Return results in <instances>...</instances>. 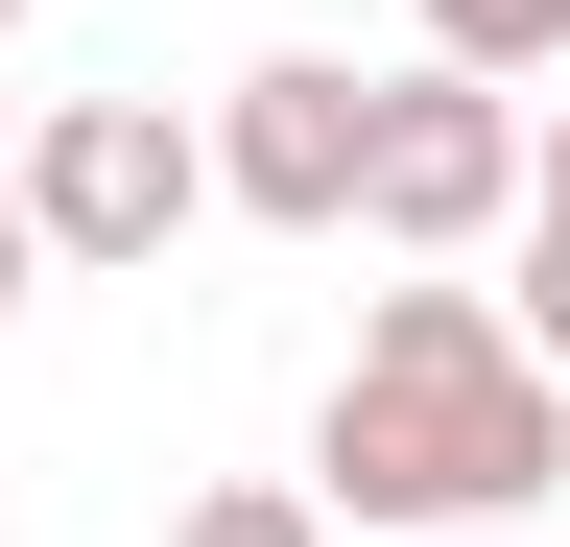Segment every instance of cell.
I'll return each mask as SVG.
<instances>
[{
    "label": "cell",
    "instance_id": "obj_10",
    "mask_svg": "<svg viewBox=\"0 0 570 547\" xmlns=\"http://www.w3.org/2000/svg\"><path fill=\"white\" fill-rule=\"evenodd\" d=\"M428 547H547V524H428Z\"/></svg>",
    "mask_w": 570,
    "mask_h": 547
},
{
    "label": "cell",
    "instance_id": "obj_1",
    "mask_svg": "<svg viewBox=\"0 0 570 547\" xmlns=\"http://www.w3.org/2000/svg\"><path fill=\"white\" fill-rule=\"evenodd\" d=\"M309 476H333L381 547H428V524H547L570 381L499 333V286H381L356 358H333V404H309Z\"/></svg>",
    "mask_w": 570,
    "mask_h": 547
},
{
    "label": "cell",
    "instance_id": "obj_6",
    "mask_svg": "<svg viewBox=\"0 0 570 547\" xmlns=\"http://www.w3.org/2000/svg\"><path fill=\"white\" fill-rule=\"evenodd\" d=\"M167 547H333V500H309V476H214Z\"/></svg>",
    "mask_w": 570,
    "mask_h": 547
},
{
    "label": "cell",
    "instance_id": "obj_8",
    "mask_svg": "<svg viewBox=\"0 0 570 547\" xmlns=\"http://www.w3.org/2000/svg\"><path fill=\"white\" fill-rule=\"evenodd\" d=\"M24 286H48V238H24V191H0V333H24Z\"/></svg>",
    "mask_w": 570,
    "mask_h": 547
},
{
    "label": "cell",
    "instance_id": "obj_3",
    "mask_svg": "<svg viewBox=\"0 0 570 547\" xmlns=\"http://www.w3.org/2000/svg\"><path fill=\"white\" fill-rule=\"evenodd\" d=\"M0 191H24V238H48V262H167V238L214 215V167H190V119H167V96H48V144L0 167Z\"/></svg>",
    "mask_w": 570,
    "mask_h": 547
},
{
    "label": "cell",
    "instance_id": "obj_7",
    "mask_svg": "<svg viewBox=\"0 0 570 547\" xmlns=\"http://www.w3.org/2000/svg\"><path fill=\"white\" fill-rule=\"evenodd\" d=\"M499 333H523V358H547V381H570V238H547V262H523V310H499Z\"/></svg>",
    "mask_w": 570,
    "mask_h": 547
},
{
    "label": "cell",
    "instance_id": "obj_2",
    "mask_svg": "<svg viewBox=\"0 0 570 547\" xmlns=\"http://www.w3.org/2000/svg\"><path fill=\"white\" fill-rule=\"evenodd\" d=\"M499 215H523V96H499V72H381V96H356V215L333 238L475 262Z\"/></svg>",
    "mask_w": 570,
    "mask_h": 547
},
{
    "label": "cell",
    "instance_id": "obj_4",
    "mask_svg": "<svg viewBox=\"0 0 570 547\" xmlns=\"http://www.w3.org/2000/svg\"><path fill=\"white\" fill-rule=\"evenodd\" d=\"M356 96H381L356 48H262V72L190 119L214 215H262V238H333V215H356Z\"/></svg>",
    "mask_w": 570,
    "mask_h": 547
},
{
    "label": "cell",
    "instance_id": "obj_9",
    "mask_svg": "<svg viewBox=\"0 0 570 547\" xmlns=\"http://www.w3.org/2000/svg\"><path fill=\"white\" fill-rule=\"evenodd\" d=\"M523 191H547V238H570V96H547V144H523Z\"/></svg>",
    "mask_w": 570,
    "mask_h": 547
},
{
    "label": "cell",
    "instance_id": "obj_5",
    "mask_svg": "<svg viewBox=\"0 0 570 547\" xmlns=\"http://www.w3.org/2000/svg\"><path fill=\"white\" fill-rule=\"evenodd\" d=\"M428 72H499V96H570V0H428Z\"/></svg>",
    "mask_w": 570,
    "mask_h": 547
},
{
    "label": "cell",
    "instance_id": "obj_11",
    "mask_svg": "<svg viewBox=\"0 0 570 547\" xmlns=\"http://www.w3.org/2000/svg\"><path fill=\"white\" fill-rule=\"evenodd\" d=\"M0 25H24V0H0Z\"/></svg>",
    "mask_w": 570,
    "mask_h": 547
}]
</instances>
